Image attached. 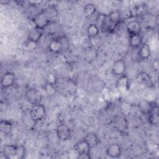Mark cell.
I'll return each mask as SVG.
<instances>
[{"label": "cell", "mask_w": 159, "mask_h": 159, "mask_svg": "<svg viewBox=\"0 0 159 159\" xmlns=\"http://www.w3.org/2000/svg\"><path fill=\"white\" fill-rule=\"evenodd\" d=\"M142 39V37L140 34L129 35V43L130 47L134 49L139 48L143 43Z\"/></svg>", "instance_id": "cell-17"}, {"label": "cell", "mask_w": 159, "mask_h": 159, "mask_svg": "<svg viewBox=\"0 0 159 159\" xmlns=\"http://www.w3.org/2000/svg\"><path fill=\"white\" fill-rule=\"evenodd\" d=\"M56 83H57V78L55 75L53 74L47 75L45 78V83L55 86Z\"/></svg>", "instance_id": "cell-25"}, {"label": "cell", "mask_w": 159, "mask_h": 159, "mask_svg": "<svg viewBox=\"0 0 159 159\" xmlns=\"http://www.w3.org/2000/svg\"><path fill=\"white\" fill-rule=\"evenodd\" d=\"M157 106H155L153 102L144 99L139 101L138 104L139 111L142 114L144 115H148Z\"/></svg>", "instance_id": "cell-11"}, {"label": "cell", "mask_w": 159, "mask_h": 159, "mask_svg": "<svg viewBox=\"0 0 159 159\" xmlns=\"http://www.w3.org/2000/svg\"><path fill=\"white\" fill-rule=\"evenodd\" d=\"M48 50L53 53H58L63 50V48L60 38H55L52 39L48 45Z\"/></svg>", "instance_id": "cell-16"}, {"label": "cell", "mask_w": 159, "mask_h": 159, "mask_svg": "<svg viewBox=\"0 0 159 159\" xmlns=\"http://www.w3.org/2000/svg\"><path fill=\"white\" fill-rule=\"evenodd\" d=\"M137 80L147 87H152L153 86V83L150 76L146 72H140L137 76Z\"/></svg>", "instance_id": "cell-19"}, {"label": "cell", "mask_w": 159, "mask_h": 159, "mask_svg": "<svg viewBox=\"0 0 159 159\" xmlns=\"http://www.w3.org/2000/svg\"><path fill=\"white\" fill-rule=\"evenodd\" d=\"M16 81V76L12 72L5 73L1 79V88L2 90L6 89L12 86Z\"/></svg>", "instance_id": "cell-6"}, {"label": "cell", "mask_w": 159, "mask_h": 159, "mask_svg": "<svg viewBox=\"0 0 159 159\" xmlns=\"http://www.w3.org/2000/svg\"><path fill=\"white\" fill-rule=\"evenodd\" d=\"M121 153L122 148L120 145L117 143H114L109 145L106 150V155L112 158H119Z\"/></svg>", "instance_id": "cell-10"}, {"label": "cell", "mask_w": 159, "mask_h": 159, "mask_svg": "<svg viewBox=\"0 0 159 159\" xmlns=\"http://www.w3.org/2000/svg\"><path fill=\"white\" fill-rule=\"evenodd\" d=\"M138 57L140 60H147L151 55V50L150 45L148 43H143L142 45L139 48Z\"/></svg>", "instance_id": "cell-14"}, {"label": "cell", "mask_w": 159, "mask_h": 159, "mask_svg": "<svg viewBox=\"0 0 159 159\" xmlns=\"http://www.w3.org/2000/svg\"><path fill=\"white\" fill-rule=\"evenodd\" d=\"M127 32L129 35L140 34L142 27L140 23L136 20L130 21L127 25Z\"/></svg>", "instance_id": "cell-12"}, {"label": "cell", "mask_w": 159, "mask_h": 159, "mask_svg": "<svg viewBox=\"0 0 159 159\" xmlns=\"http://www.w3.org/2000/svg\"><path fill=\"white\" fill-rule=\"evenodd\" d=\"M99 32L98 25L95 24H91L87 28V35L89 38H94L96 37Z\"/></svg>", "instance_id": "cell-22"}, {"label": "cell", "mask_w": 159, "mask_h": 159, "mask_svg": "<svg viewBox=\"0 0 159 159\" xmlns=\"http://www.w3.org/2000/svg\"><path fill=\"white\" fill-rule=\"evenodd\" d=\"M44 90L48 95H52L56 91V88L54 85L45 83L44 85Z\"/></svg>", "instance_id": "cell-24"}, {"label": "cell", "mask_w": 159, "mask_h": 159, "mask_svg": "<svg viewBox=\"0 0 159 159\" xmlns=\"http://www.w3.org/2000/svg\"><path fill=\"white\" fill-rule=\"evenodd\" d=\"M157 107H155L148 115H147L148 123L152 125H158L159 122L158 112V111L155 109Z\"/></svg>", "instance_id": "cell-21"}, {"label": "cell", "mask_w": 159, "mask_h": 159, "mask_svg": "<svg viewBox=\"0 0 159 159\" xmlns=\"http://www.w3.org/2000/svg\"><path fill=\"white\" fill-rule=\"evenodd\" d=\"M107 20L112 24V25L115 27L120 20V15L119 11L116 10L111 12L107 16Z\"/></svg>", "instance_id": "cell-20"}, {"label": "cell", "mask_w": 159, "mask_h": 159, "mask_svg": "<svg viewBox=\"0 0 159 159\" xmlns=\"http://www.w3.org/2000/svg\"><path fill=\"white\" fill-rule=\"evenodd\" d=\"M83 139L87 143L91 149L98 146L101 142L98 135L93 132L87 134Z\"/></svg>", "instance_id": "cell-13"}, {"label": "cell", "mask_w": 159, "mask_h": 159, "mask_svg": "<svg viewBox=\"0 0 159 159\" xmlns=\"http://www.w3.org/2000/svg\"><path fill=\"white\" fill-rule=\"evenodd\" d=\"M43 33L44 30H42L34 26L29 30L27 35V40L29 42L37 44L42 38Z\"/></svg>", "instance_id": "cell-9"}, {"label": "cell", "mask_w": 159, "mask_h": 159, "mask_svg": "<svg viewBox=\"0 0 159 159\" xmlns=\"http://www.w3.org/2000/svg\"><path fill=\"white\" fill-rule=\"evenodd\" d=\"M12 123L7 120L1 119L0 121V131L4 135H9L12 130Z\"/></svg>", "instance_id": "cell-18"}, {"label": "cell", "mask_w": 159, "mask_h": 159, "mask_svg": "<svg viewBox=\"0 0 159 159\" xmlns=\"http://www.w3.org/2000/svg\"><path fill=\"white\" fill-rule=\"evenodd\" d=\"M2 152L6 159H23L26 155V149L23 145H5Z\"/></svg>", "instance_id": "cell-1"}, {"label": "cell", "mask_w": 159, "mask_h": 159, "mask_svg": "<svg viewBox=\"0 0 159 159\" xmlns=\"http://www.w3.org/2000/svg\"><path fill=\"white\" fill-rule=\"evenodd\" d=\"M56 134L60 140L66 141L71 137V129L66 124H60L56 128Z\"/></svg>", "instance_id": "cell-5"}, {"label": "cell", "mask_w": 159, "mask_h": 159, "mask_svg": "<svg viewBox=\"0 0 159 159\" xmlns=\"http://www.w3.org/2000/svg\"><path fill=\"white\" fill-rule=\"evenodd\" d=\"M30 117L34 122H39L44 119L47 114L45 106L42 103L34 104L30 109Z\"/></svg>", "instance_id": "cell-2"}, {"label": "cell", "mask_w": 159, "mask_h": 159, "mask_svg": "<svg viewBox=\"0 0 159 159\" xmlns=\"http://www.w3.org/2000/svg\"><path fill=\"white\" fill-rule=\"evenodd\" d=\"M74 150L78 155H80L83 153H90L91 148L89 147L87 143L83 139H82L75 144Z\"/></svg>", "instance_id": "cell-15"}, {"label": "cell", "mask_w": 159, "mask_h": 159, "mask_svg": "<svg viewBox=\"0 0 159 159\" xmlns=\"http://www.w3.org/2000/svg\"><path fill=\"white\" fill-rule=\"evenodd\" d=\"M78 158H80V159H90V158H91V153H83V154L78 155Z\"/></svg>", "instance_id": "cell-26"}, {"label": "cell", "mask_w": 159, "mask_h": 159, "mask_svg": "<svg viewBox=\"0 0 159 159\" xmlns=\"http://www.w3.org/2000/svg\"><path fill=\"white\" fill-rule=\"evenodd\" d=\"M126 70V63L123 59L116 60L111 68L112 73L116 76H120L125 74Z\"/></svg>", "instance_id": "cell-7"}, {"label": "cell", "mask_w": 159, "mask_h": 159, "mask_svg": "<svg viewBox=\"0 0 159 159\" xmlns=\"http://www.w3.org/2000/svg\"><path fill=\"white\" fill-rule=\"evenodd\" d=\"M32 21L35 27L44 30L48 25L53 24L43 10L37 14L32 18Z\"/></svg>", "instance_id": "cell-3"}, {"label": "cell", "mask_w": 159, "mask_h": 159, "mask_svg": "<svg viewBox=\"0 0 159 159\" xmlns=\"http://www.w3.org/2000/svg\"><path fill=\"white\" fill-rule=\"evenodd\" d=\"M116 87L120 92L127 91L130 88V79L125 74L119 76L116 83Z\"/></svg>", "instance_id": "cell-8"}, {"label": "cell", "mask_w": 159, "mask_h": 159, "mask_svg": "<svg viewBox=\"0 0 159 159\" xmlns=\"http://www.w3.org/2000/svg\"><path fill=\"white\" fill-rule=\"evenodd\" d=\"M25 98L27 101L32 104V105L41 103L42 99V96L40 93L34 88H30L26 91Z\"/></svg>", "instance_id": "cell-4"}, {"label": "cell", "mask_w": 159, "mask_h": 159, "mask_svg": "<svg viewBox=\"0 0 159 159\" xmlns=\"http://www.w3.org/2000/svg\"><path fill=\"white\" fill-rule=\"evenodd\" d=\"M96 7L93 3H87L83 7V12L87 17L92 16L96 12Z\"/></svg>", "instance_id": "cell-23"}]
</instances>
